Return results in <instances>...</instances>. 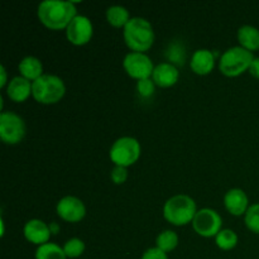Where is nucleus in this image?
I'll list each match as a JSON object with an SVG mask.
<instances>
[{
    "label": "nucleus",
    "mask_w": 259,
    "mask_h": 259,
    "mask_svg": "<svg viewBox=\"0 0 259 259\" xmlns=\"http://www.w3.org/2000/svg\"><path fill=\"white\" fill-rule=\"evenodd\" d=\"M37 15L39 22L51 30L66 29L73 18L77 15V9L73 2L65 0H45L38 5Z\"/></svg>",
    "instance_id": "obj_1"
},
{
    "label": "nucleus",
    "mask_w": 259,
    "mask_h": 259,
    "mask_svg": "<svg viewBox=\"0 0 259 259\" xmlns=\"http://www.w3.org/2000/svg\"><path fill=\"white\" fill-rule=\"evenodd\" d=\"M124 40L132 52L144 53L153 46L154 30L151 23L142 17H133L124 27Z\"/></svg>",
    "instance_id": "obj_2"
},
{
    "label": "nucleus",
    "mask_w": 259,
    "mask_h": 259,
    "mask_svg": "<svg viewBox=\"0 0 259 259\" xmlns=\"http://www.w3.org/2000/svg\"><path fill=\"white\" fill-rule=\"evenodd\" d=\"M196 212V202L189 195H175L164 202V219L175 227H184L192 223Z\"/></svg>",
    "instance_id": "obj_3"
},
{
    "label": "nucleus",
    "mask_w": 259,
    "mask_h": 259,
    "mask_svg": "<svg viewBox=\"0 0 259 259\" xmlns=\"http://www.w3.org/2000/svg\"><path fill=\"white\" fill-rule=\"evenodd\" d=\"M66 94L65 82L56 75H42L32 82V96L45 105H52L62 100Z\"/></svg>",
    "instance_id": "obj_4"
},
{
    "label": "nucleus",
    "mask_w": 259,
    "mask_h": 259,
    "mask_svg": "<svg viewBox=\"0 0 259 259\" xmlns=\"http://www.w3.org/2000/svg\"><path fill=\"white\" fill-rule=\"evenodd\" d=\"M254 56L245 48L237 46L225 51L219 61V70L228 77H237L249 71Z\"/></svg>",
    "instance_id": "obj_5"
},
{
    "label": "nucleus",
    "mask_w": 259,
    "mask_h": 259,
    "mask_svg": "<svg viewBox=\"0 0 259 259\" xmlns=\"http://www.w3.org/2000/svg\"><path fill=\"white\" fill-rule=\"evenodd\" d=\"M142 153L141 143L133 137H121L111 146L109 156L115 166L129 167L136 163Z\"/></svg>",
    "instance_id": "obj_6"
},
{
    "label": "nucleus",
    "mask_w": 259,
    "mask_h": 259,
    "mask_svg": "<svg viewBox=\"0 0 259 259\" xmlns=\"http://www.w3.org/2000/svg\"><path fill=\"white\" fill-rule=\"evenodd\" d=\"M27 126L24 120L13 111H3L0 114V138L5 144L14 146L24 139Z\"/></svg>",
    "instance_id": "obj_7"
},
{
    "label": "nucleus",
    "mask_w": 259,
    "mask_h": 259,
    "mask_svg": "<svg viewBox=\"0 0 259 259\" xmlns=\"http://www.w3.org/2000/svg\"><path fill=\"white\" fill-rule=\"evenodd\" d=\"M223 219L219 212H217L212 209L197 210L196 217L192 222V228L195 232L204 238L217 237L218 233L222 230Z\"/></svg>",
    "instance_id": "obj_8"
},
{
    "label": "nucleus",
    "mask_w": 259,
    "mask_h": 259,
    "mask_svg": "<svg viewBox=\"0 0 259 259\" xmlns=\"http://www.w3.org/2000/svg\"><path fill=\"white\" fill-rule=\"evenodd\" d=\"M123 67L125 72L136 80L151 78L156 66L146 53L129 52L123 60Z\"/></svg>",
    "instance_id": "obj_9"
},
{
    "label": "nucleus",
    "mask_w": 259,
    "mask_h": 259,
    "mask_svg": "<svg viewBox=\"0 0 259 259\" xmlns=\"http://www.w3.org/2000/svg\"><path fill=\"white\" fill-rule=\"evenodd\" d=\"M94 27L91 20L85 15H76L72 22L66 28V37L70 43L75 46H85L91 40Z\"/></svg>",
    "instance_id": "obj_10"
},
{
    "label": "nucleus",
    "mask_w": 259,
    "mask_h": 259,
    "mask_svg": "<svg viewBox=\"0 0 259 259\" xmlns=\"http://www.w3.org/2000/svg\"><path fill=\"white\" fill-rule=\"evenodd\" d=\"M57 215L67 223H78L85 218L86 206L82 200L76 196H65L57 202Z\"/></svg>",
    "instance_id": "obj_11"
},
{
    "label": "nucleus",
    "mask_w": 259,
    "mask_h": 259,
    "mask_svg": "<svg viewBox=\"0 0 259 259\" xmlns=\"http://www.w3.org/2000/svg\"><path fill=\"white\" fill-rule=\"evenodd\" d=\"M23 233H24V238L28 242L38 245V247L50 242L51 234H52L50 225H47L43 220L39 219L28 220L23 228Z\"/></svg>",
    "instance_id": "obj_12"
},
{
    "label": "nucleus",
    "mask_w": 259,
    "mask_h": 259,
    "mask_svg": "<svg viewBox=\"0 0 259 259\" xmlns=\"http://www.w3.org/2000/svg\"><path fill=\"white\" fill-rule=\"evenodd\" d=\"M249 200L247 194L242 189H230L224 196V205L228 212L234 217H242L245 215L248 207H249Z\"/></svg>",
    "instance_id": "obj_13"
},
{
    "label": "nucleus",
    "mask_w": 259,
    "mask_h": 259,
    "mask_svg": "<svg viewBox=\"0 0 259 259\" xmlns=\"http://www.w3.org/2000/svg\"><path fill=\"white\" fill-rule=\"evenodd\" d=\"M180 78V71L172 63L162 62L154 67L152 80L159 88H171L176 85Z\"/></svg>",
    "instance_id": "obj_14"
},
{
    "label": "nucleus",
    "mask_w": 259,
    "mask_h": 259,
    "mask_svg": "<svg viewBox=\"0 0 259 259\" xmlns=\"http://www.w3.org/2000/svg\"><path fill=\"white\" fill-rule=\"evenodd\" d=\"M7 95L14 103H24L32 95V82L22 76H15L8 82Z\"/></svg>",
    "instance_id": "obj_15"
},
{
    "label": "nucleus",
    "mask_w": 259,
    "mask_h": 259,
    "mask_svg": "<svg viewBox=\"0 0 259 259\" xmlns=\"http://www.w3.org/2000/svg\"><path fill=\"white\" fill-rule=\"evenodd\" d=\"M190 66H191V70L194 71L195 73H197V75H209V73L214 70L215 56L212 55L211 51L206 50V48L197 50L195 51V53L192 55Z\"/></svg>",
    "instance_id": "obj_16"
},
{
    "label": "nucleus",
    "mask_w": 259,
    "mask_h": 259,
    "mask_svg": "<svg viewBox=\"0 0 259 259\" xmlns=\"http://www.w3.org/2000/svg\"><path fill=\"white\" fill-rule=\"evenodd\" d=\"M18 70H19L22 77L27 78V80L32 81V82L37 80V78H39L42 75H45L43 73L42 62L37 57H34V56H27V57L23 58L19 62Z\"/></svg>",
    "instance_id": "obj_17"
},
{
    "label": "nucleus",
    "mask_w": 259,
    "mask_h": 259,
    "mask_svg": "<svg viewBox=\"0 0 259 259\" xmlns=\"http://www.w3.org/2000/svg\"><path fill=\"white\" fill-rule=\"evenodd\" d=\"M238 42L240 47L245 48L249 52L259 50V30L253 25H243L238 30Z\"/></svg>",
    "instance_id": "obj_18"
},
{
    "label": "nucleus",
    "mask_w": 259,
    "mask_h": 259,
    "mask_svg": "<svg viewBox=\"0 0 259 259\" xmlns=\"http://www.w3.org/2000/svg\"><path fill=\"white\" fill-rule=\"evenodd\" d=\"M106 20L110 25L115 28H124L131 20V15L126 8L121 5H113L106 10Z\"/></svg>",
    "instance_id": "obj_19"
},
{
    "label": "nucleus",
    "mask_w": 259,
    "mask_h": 259,
    "mask_svg": "<svg viewBox=\"0 0 259 259\" xmlns=\"http://www.w3.org/2000/svg\"><path fill=\"white\" fill-rule=\"evenodd\" d=\"M35 259H66L65 250L56 243H46L35 250Z\"/></svg>",
    "instance_id": "obj_20"
},
{
    "label": "nucleus",
    "mask_w": 259,
    "mask_h": 259,
    "mask_svg": "<svg viewBox=\"0 0 259 259\" xmlns=\"http://www.w3.org/2000/svg\"><path fill=\"white\" fill-rule=\"evenodd\" d=\"M177 245H179V235L174 230H164L159 233L156 239V247L164 253L172 252L176 249Z\"/></svg>",
    "instance_id": "obj_21"
},
{
    "label": "nucleus",
    "mask_w": 259,
    "mask_h": 259,
    "mask_svg": "<svg viewBox=\"0 0 259 259\" xmlns=\"http://www.w3.org/2000/svg\"><path fill=\"white\" fill-rule=\"evenodd\" d=\"M215 243L222 250H232L238 244V235L232 229H222L215 237Z\"/></svg>",
    "instance_id": "obj_22"
},
{
    "label": "nucleus",
    "mask_w": 259,
    "mask_h": 259,
    "mask_svg": "<svg viewBox=\"0 0 259 259\" xmlns=\"http://www.w3.org/2000/svg\"><path fill=\"white\" fill-rule=\"evenodd\" d=\"M62 248L67 258H78L85 252V243L78 238H71Z\"/></svg>",
    "instance_id": "obj_23"
},
{
    "label": "nucleus",
    "mask_w": 259,
    "mask_h": 259,
    "mask_svg": "<svg viewBox=\"0 0 259 259\" xmlns=\"http://www.w3.org/2000/svg\"><path fill=\"white\" fill-rule=\"evenodd\" d=\"M245 227L254 234H259V204H253L248 207L244 215Z\"/></svg>",
    "instance_id": "obj_24"
},
{
    "label": "nucleus",
    "mask_w": 259,
    "mask_h": 259,
    "mask_svg": "<svg viewBox=\"0 0 259 259\" xmlns=\"http://www.w3.org/2000/svg\"><path fill=\"white\" fill-rule=\"evenodd\" d=\"M154 86L156 83L153 82L152 78H144V80H139L137 82V91L142 98L148 99L154 94Z\"/></svg>",
    "instance_id": "obj_25"
},
{
    "label": "nucleus",
    "mask_w": 259,
    "mask_h": 259,
    "mask_svg": "<svg viewBox=\"0 0 259 259\" xmlns=\"http://www.w3.org/2000/svg\"><path fill=\"white\" fill-rule=\"evenodd\" d=\"M111 181L115 185H123L124 182L128 179V171H126L125 167L115 166L113 169H111Z\"/></svg>",
    "instance_id": "obj_26"
},
{
    "label": "nucleus",
    "mask_w": 259,
    "mask_h": 259,
    "mask_svg": "<svg viewBox=\"0 0 259 259\" xmlns=\"http://www.w3.org/2000/svg\"><path fill=\"white\" fill-rule=\"evenodd\" d=\"M142 259H168V257H167V253L162 252L161 249L154 247L147 249L142 255Z\"/></svg>",
    "instance_id": "obj_27"
},
{
    "label": "nucleus",
    "mask_w": 259,
    "mask_h": 259,
    "mask_svg": "<svg viewBox=\"0 0 259 259\" xmlns=\"http://www.w3.org/2000/svg\"><path fill=\"white\" fill-rule=\"evenodd\" d=\"M249 73L253 76V77L259 78V57H255L253 60L252 65L249 67Z\"/></svg>",
    "instance_id": "obj_28"
},
{
    "label": "nucleus",
    "mask_w": 259,
    "mask_h": 259,
    "mask_svg": "<svg viewBox=\"0 0 259 259\" xmlns=\"http://www.w3.org/2000/svg\"><path fill=\"white\" fill-rule=\"evenodd\" d=\"M0 72H2V82H0V88H4V86L7 85V73H5L4 66H0Z\"/></svg>",
    "instance_id": "obj_29"
},
{
    "label": "nucleus",
    "mask_w": 259,
    "mask_h": 259,
    "mask_svg": "<svg viewBox=\"0 0 259 259\" xmlns=\"http://www.w3.org/2000/svg\"><path fill=\"white\" fill-rule=\"evenodd\" d=\"M50 229H51V232H52V234H56V233H57V230H58V227L56 224H51Z\"/></svg>",
    "instance_id": "obj_30"
}]
</instances>
